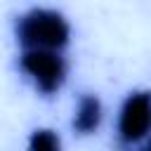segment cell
<instances>
[{"mask_svg":"<svg viewBox=\"0 0 151 151\" xmlns=\"http://www.w3.org/2000/svg\"><path fill=\"white\" fill-rule=\"evenodd\" d=\"M151 127V94L137 92L130 94L120 109L118 120V134L123 144H137L142 137H146Z\"/></svg>","mask_w":151,"mask_h":151,"instance_id":"obj_3","label":"cell"},{"mask_svg":"<svg viewBox=\"0 0 151 151\" xmlns=\"http://www.w3.org/2000/svg\"><path fill=\"white\" fill-rule=\"evenodd\" d=\"M99 120H101V104H99V99L92 97V94H85L78 101V111H76V118H73L76 132L90 134V132H94L99 127Z\"/></svg>","mask_w":151,"mask_h":151,"instance_id":"obj_4","label":"cell"},{"mask_svg":"<svg viewBox=\"0 0 151 151\" xmlns=\"http://www.w3.org/2000/svg\"><path fill=\"white\" fill-rule=\"evenodd\" d=\"M21 68L35 80V85L45 94L57 92L66 73V64L54 50H26L21 54Z\"/></svg>","mask_w":151,"mask_h":151,"instance_id":"obj_2","label":"cell"},{"mask_svg":"<svg viewBox=\"0 0 151 151\" xmlns=\"http://www.w3.org/2000/svg\"><path fill=\"white\" fill-rule=\"evenodd\" d=\"M137 151H151V142H149L146 146H142V149H137Z\"/></svg>","mask_w":151,"mask_h":151,"instance_id":"obj_6","label":"cell"},{"mask_svg":"<svg viewBox=\"0 0 151 151\" xmlns=\"http://www.w3.org/2000/svg\"><path fill=\"white\" fill-rule=\"evenodd\" d=\"M17 38L26 50H59L68 40V26L57 12L33 9L19 19Z\"/></svg>","mask_w":151,"mask_h":151,"instance_id":"obj_1","label":"cell"},{"mask_svg":"<svg viewBox=\"0 0 151 151\" xmlns=\"http://www.w3.org/2000/svg\"><path fill=\"white\" fill-rule=\"evenodd\" d=\"M28 151H59V137L50 130H38L31 134Z\"/></svg>","mask_w":151,"mask_h":151,"instance_id":"obj_5","label":"cell"}]
</instances>
